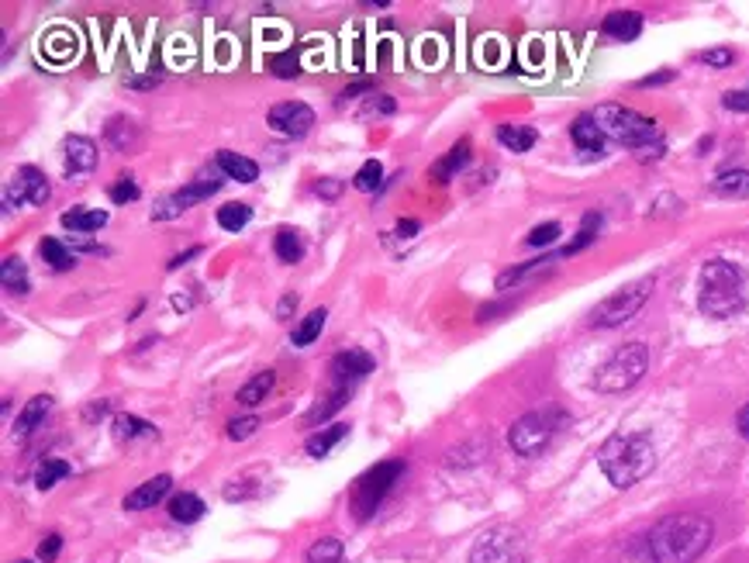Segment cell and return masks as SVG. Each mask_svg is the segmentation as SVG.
I'll return each instance as SVG.
<instances>
[{
  "label": "cell",
  "mask_w": 749,
  "mask_h": 563,
  "mask_svg": "<svg viewBox=\"0 0 749 563\" xmlns=\"http://www.w3.org/2000/svg\"><path fill=\"white\" fill-rule=\"evenodd\" d=\"M712 536L715 526L705 515H667V519H660L649 529V557H653V563H694L712 546Z\"/></svg>",
  "instance_id": "obj_1"
},
{
  "label": "cell",
  "mask_w": 749,
  "mask_h": 563,
  "mask_svg": "<svg viewBox=\"0 0 749 563\" xmlns=\"http://www.w3.org/2000/svg\"><path fill=\"white\" fill-rule=\"evenodd\" d=\"M591 118L598 121L601 135L611 142H618V146L632 149L642 163H649V159H660L663 156V135H660V125H656L653 118H646V114L625 108V104H598V108L591 111Z\"/></svg>",
  "instance_id": "obj_2"
},
{
  "label": "cell",
  "mask_w": 749,
  "mask_h": 563,
  "mask_svg": "<svg viewBox=\"0 0 749 563\" xmlns=\"http://www.w3.org/2000/svg\"><path fill=\"white\" fill-rule=\"evenodd\" d=\"M598 463L608 481L625 491L656 467V446L646 432H615L598 450Z\"/></svg>",
  "instance_id": "obj_3"
},
{
  "label": "cell",
  "mask_w": 749,
  "mask_h": 563,
  "mask_svg": "<svg viewBox=\"0 0 749 563\" xmlns=\"http://www.w3.org/2000/svg\"><path fill=\"white\" fill-rule=\"evenodd\" d=\"M698 308L708 318H732L746 308L743 270L729 260H708L698 277Z\"/></svg>",
  "instance_id": "obj_4"
},
{
  "label": "cell",
  "mask_w": 749,
  "mask_h": 563,
  "mask_svg": "<svg viewBox=\"0 0 749 563\" xmlns=\"http://www.w3.org/2000/svg\"><path fill=\"white\" fill-rule=\"evenodd\" d=\"M649 367V349L646 342H625L611 353L608 363H601L598 377H594V391L601 394H622L636 387Z\"/></svg>",
  "instance_id": "obj_5"
},
{
  "label": "cell",
  "mask_w": 749,
  "mask_h": 563,
  "mask_svg": "<svg viewBox=\"0 0 749 563\" xmlns=\"http://www.w3.org/2000/svg\"><path fill=\"white\" fill-rule=\"evenodd\" d=\"M653 284H656V277H639V280H632V284L618 287L615 294H608V298L591 311V325L594 329H615V325H625L629 318H636V311L649 301V294H653Z\"/></svg>",
  "instance_id": "obj_6"
},
{
  "label": "cell",
  "mask_w": 749,
  "mask_h": 563,
  "mask_svg": "<svg viewBox=\"0 0 749 563\" xmlns=\"http://www.w3.org/2000/svg\"><path fill=\"white\" fill-rule=\"evenodd\" d=\"M529 560V543L515 526H491L480 532L470 550V563H525Z\"/></svg>",
  "instance_id": "obj_7"
},
{
  "label": "cell",
  "mask_w": 749,
  "mask_h": 563,
  "mask_svg": "<svg viewBox=\"0 0 749 563\" xmlns=\"http://www.w3.org/2000/svg\"><path fill=\"white\" fill-rule=\"evenodd\" d=\"M563 425V412H529L508 429V443L518 456H539Z\"/></svg>",
  "instance_id": "obj_8"
},
{
  "label": "cell",
  "mask_w": 749,
  "mask_h": 563,
  "mask_svg": "<svg viewBox=\"0 0 749 563\" xmlns=\"http://www.w3.org/2000/svg\"><path fill=\"white\" fill-rule=\"evenodd\" d=\"M404 477V463L401 460H384L377 467H370L353 488V508L359 519H370L380 508V501L391 494V488Z\"/></svg>",
  "instance_id": "obj_9"
},
{
  "label": "cell",
  "mask_w": 749,
  "mask_h": 563,
  "mask_svg": "<svg viewBox=\"0 0 749 563\" xmlns=\"http://www.w3.org/2000/svg\"><path fill=\"white\" fill-rule=\"evenodd\" d=\"M52 194L49 180L38 166H21L14 180L4 187V211H14L18 204H45Z\"/></svg>",
  "instance_id": "obj_10"
},
{
  "label": "cell",
  "mask_w": 749,
  "mask_h": 563,
  "mask_svg": "<svg viewBox=\"0 0 749 563\" xmlns=\"http://www.w3.org/2000/svg\"><path fill=\"white\" fill-rule=\"evenodd\" d=\"M218 190H221V180H194V184H187V187L173 190V194L159 197V204L152 208V218H156V222H170V218L183 215V211L194 208V204L208 201V197L218 194Z\"/></svg>",
  "instance_id": "obj_11"
},
{
  "label": "cell",
  "mask_w": 749,
  "mask_h": 563,
  "mask_svg": "<svg viewBox=\"0 0 749 563\" xmlns=\"http://www.w3.org/2000/svg\"><path fill=\"white\" fill-rule=\"evenodd\" d=\"M315 125V111L308 108L304 101H284V104H273L270 108V128L287 139H301V135L311 132Z\"/></svg>",
  "instance_id": "obj_12"
},
{
  "label": "cell",
  "mask_w": 749,
  "mask_h": 563,
  "mask_svg": "<svg viewBox=\"0 0 749 563\" xmlns=\"http://www.w3.org/2000/svg\"><path fill=\"white\" fill-rule=\"evenodd\" d=\"M328 374H332L335 387H349L356 380H363L366 374H373V356L363 353V349H342L328 363Z\"/></svg>",
  "instance_id": "obj_13"
},
{
  "label": "cell",
  "mask_w": 749,
  "mask_h": 563,
  "mask_svg": "<svg viewBox=\"0 0 749 563\" xmlns=\"http://www.w3.org/2000/svg\"><path fill=\"white\" fill-rule=\"evenodd\" d=\"M63 159H66V173L70 177H80V173H90L97 166V146L87 135H70L63 146Z\"/></svg>",
  "instance_id": "obj_14"
},
{
  "label": "cell",
  "mask_w": 749,
  "mask_h": 563,
  "mask_svg": "<svg viewBox=\"0 0 749 563\" xmlns=\"http://www.w3.org/2000/svg\"><path fill=\"white\" fill-rule=\"evenodd\" d=\"M170 488H173V477H170V474L152 477V481L139 484V488L128 494V498H125V508H128V512H142V508L159 505V501H163L166 494H170Z\"/></svg>",
  "instance_id": "obj_15"
},
{
  "label": "cell",
  "mask_w": 749,
  "mask_h": 563,
  "mask_svg": "<svg viewBox=\"0 0 749 563\" xmlns=\"http://www.w3.org/2000/svg\"><path fill=\"white\" fill-rule=\"evenodd\" d=\"M570 139H573V146H577L580 152H587V156H598V152H605V135H601L598 121H594L591 114H580V118L573 121Z\"/></svg>",
  "instance_id": "obj_16"
},
{
  "label": "cell",
  "mask_w": 749,
  "mask_h": 563,
  "mask_svg": "<svg viewBox=\"0 0 749 563\" xmlns=\"http://www.w3.org/2000/svg\"><path fill=\"white\" fill-rule=\"evenodd\" d=\"M218 170L225 173L228 180H239V184H256V180H259V166L252 163L249 156H242V152H232V149H221L218 152Z\"/></svg>",
  "instance_id": "obj_17"
},
{
  "label": "cell",
  "mask_w": 749,
  "mask_h": 563,
  "mask_svg": "<svg viewBox=\"0 0 749 563\" xmlns=\"http://www.w3.org/2000/svg\"><path fill=\"white\" fill-rule=\"evenodd\" d=\"M470 152H473V146H470V139H463V142H456L453 149L446 152V156L439 159V163L432 166V180L435 184H449V180L456 177V173L463 170L466 163H470Z\"/></svg>",
  "instance_id": "obj_18"
},
{
  "label": "cell",
  "mask_w": 749,
  "mask_h": 563,
  "mask_svg": "<svg viewBox=\"0 0 749 563\" xmlns=\"http://www.w3.org/2000/svg\"><path fill=\"white\" fill-rule=\"evenodd\" d=\"M601 32L608 38H615V42H632V38H639L642 32V14L639 11H611L605 18V25H601Z\"/></svg>",
  "instance_id": "obj_19"
},
{
  "label": "cell",
  "mask_w": 749,
  "mask_h": 563,
  "mask_svg": "<svg viewBox=\"0 0 749 563\" xmlns=\"http://www.w3.org/2000/svg\"><path fill=\"white\" fill-rule=\"evenodd\" d=\"M52 408V398L49 394H35L32 401H28L25 408H21L18 422H14V436H32V432L38 429V425L45 422V415H49Z\"/></svg>",
  "instance_id": "obj_20"
},
{
  "label": "cell",
  "mask_w": 749,
  "mask_h": 563,
  "mask_svg": "<svg viewBox=\"0 0 749 563\" xmlns=\"http://www.w3.org/2000/svg\"><path fill=\"white\" fill-rule=\"evenodd\" d=\"M273 384H277V374H273V370H259V374H252L246 384L239 387V405H246V408L263 405L266 394L273 391Z\"/></svg>",
  "instance_id": "obj_21"
},
{
  "label": "cell",
  "mask_w": 749,
  "mask_h": 563,
  "mask_svg": "<svg viewBox=\"0 0 749 563\" xmlns=\"http://www.w3.org/2000/svg\"><path fill=\"white\" fill-rule=\"evenodd\" d=\"M712 190L718 197H729V201H743V197H749V170L736 166V170L718 173Z\"/></svg>",
  "instance_id": "obj_22"
},
{
  "label": "cell",
  "mask_w": 749,
  "mask_h": 563,
  "mask_svg": "<svg viewBox=\"0 0 749 563\" xmlns=\"http://www.w3.org/2000/svg\"><path fill=\"white\" fill-rule=\"evenodd\" d=\"M59 222H63V228H70V232H76V235H90V232H101V228L107 225V211L73 208V211H66Z\"/></svg>",
  "instance_id": "obj_23"
},
{
  "label": "cell",
  "mask_w": 749,
  "mask_h": 563,
  "mask_svg": "<svg viewBox=\"0 0 749 563\" xmlns=\"http://www.w3.org/2000/svg\"><path fill=\"white\" fill-rule=\"evenodd\" d=\"M553 263H556V256H539V260H529V263H522V266H511V270H504L501 277H498V291H511V287H518L522 280H529V277H535V273L549 270Z\"/></svg>",
  "instance_id": "obj_24"
},
{
  "label": "cell",
  "mask_w": 749,
  "mask_h": 563,
  "mask_svg": "<svg viewBox=\"0 0 749 563\" xmlns=\"http://www.w3.org/2000/svg\"><path fill=\"white\" fill-rule=\"evenodd\" d=\"M204 512H208V508H204V501L197 498L194 491H183V494H173V498H170V519L173 522L190 526V522H197Z\"/></svg>",
  "instance_id": "obj_25"
},
{
  "label": "cell",
  "mask_w": 749,
  "mask_h": 563,
  "mask_svg": "<svg viewBox=\"0 0 749 563\" xmlns=\"http://www.w3.org/2000/svg\"><path fill=\"white\" fill-rule=\"evenodd\" d=\"M0 280H4V291L18 294V298H25V294L32 291V280H28V270L18 256H7L4 266H0Z\"/></svg>",
  "instance_id": "obj_26"
},
{
  "label": "cell",
  "mask_w": 749,
  "mask_h": 563,
  "mask_svg": "<svg viewBox=\"0 0 749 563\" xmlns=\"http://www.w3.org/2000/svg\"><path fill=\"white\" fill-rule=\"evenodd\" d=\"M349 436V425H328V429L315 432V436L304 443V450H308V456H315V460H321V456H328L335 450V446L342 443V439Z\"/></svg>",
  "instance_id": "obj_27"
},
{
  "label": "cell",
  "mask_w": 749,
  "mask_h": 563,
  "mask_svg": "<svg viewBox=\"0 0 749 563\" xmlns=\"http://www.w3.org/2000/svg\"><path fill=\"white\" fill-rule=\"evenodd\" d=\"M273 253H277L280 263H301L304 256V242L297 228H280L277 239H273Z\"/></svg>",
  "instance_id": "obj_28"
},
{
  "label": "cell",
  "mask_w": 749,
  "mask_h": 563,
  "mask_svg": "<svg viewBox=\"0 0 749 563\" xmlns=\"http://www.w3.org/2000/svg\"><path fill=\"white\" fill-rule=\"evenodd\" d=\"M325 318H328V311L325 308H315L311 315H304L301 318V325L294 329V336H290V342H294L297 349H304V346H311L318 336H321V329H325Z\"/></svg>",
  "instance_id": "obj_29"
},
{
  "label": "cell",
  "mask_w": 749,
  "mask_h": 563,
  "mask_svg": "<svg viewBox=\"0 0 749 563\" xmlns=\"http://www.w3.org/2000/svg\"><path fill=\"white\" fill-rule=\"evenodd\" d=\"M38 253H42V260L52 266V270H73L76 266V253H70L66 249V242H59V239H42L38 242Z\"/></svg>",
  "instance_id": "obj_30"
},
{
  "label": "cell",
  "mask_w": 749,
  "mask_h": 563,
  "mask_svg": "<svg viewBox=\"0 0 749 563\" xmlns=\"http://www.w3.org/2000/svg\"><path fill=\"white\" fill-rule=\"evenodd\" d=\"M535 139H539L535 128H525V125H501L498 128V142L511 152H529L535 146Z\"/></svg>",
  "instance_id": "obj_31"
},
{
  "label": "cell",
  "mask_w": 749,
  "mask_h": 563,
  "mask_svg": "<svg viewBox=\"0 0 749 563\" xmlns=\"http://www.w3.org/2000/svg\"><path fill=\"white\" fill-rule=\"evenodd\" d=\"M598 228H601V211H587V215H584V222H580L577 239H573L570 246H563V249H560V256H573V253H580V249H587L594 239H598Z\"/></svg>",
  "instance_id": "obj_32"
},
{
  "label": "cell",
  "mask_w": 749,
  "mask_h": 563,
  "mask_svg": "<svg viewBox=\"0 0 749 563\" xmlns=\"http://www.w3.org/2000/svg\"><path fill=\"white\" fill-rule=\"evenodd\" d=\"M346 550H342V539L339 536H321L315 546L308 550L304 563H342Z\"/></svg>",
  "instance_id": "obj_33"
},
{
  "label": "cell",
  "mask_w": 749,
  "mask_h": 563,
  "mask_svg": "<svg viewBox=\"0 0 749 563\" xmlns=\"http://www.w3.org/2000/svg\"><path fill=\"white\" fill-rule=\"evenodd\" d=\"M156 432V425L152 422H145V418H139V415H118L114 418V436L118 439H142V436H152Z\"/></svg>",
  "instance_id": "obj_34"
},
{
  "label": "cell",
  "mask_w": 749,
  "mask_h": 563,
  "mask_svg": "<svg viewBox=\"0 0 749 563\" xmlns=\"http://www.w3.org/2000/svg\"><path fill=\"white\" fill-rule=\"evenodd\" d=\"M66 477H70V463H66V460H45V463H38V470H35L38 491L56 488V484L66 481Z\"/></svg>",
  "instance_id": "obj_35"
},
{
  "label": "cell",
  "mask_w": 749,
  "mask_h": 563,
  "mask_svg": "<svg viewBox=\"0 0 749 563\" xmlns=\"http://www.w3.org/2000/svg\"><path fill=\"white\" fill-rule=\"evenodd\" d=\"M104 135H107V142H111V146L118 149V152H128V149L135 146V142H139V132H135V125L128 118H114L111 125H107Z\"/></svg>",
  "instance_id": "obj_36"
},
{
  "label": "cell",
  "mask_w": 749,
  "mask_h": 563,
  "mask_svg": "<svg viewBox=\"0 0 749 563\" xmlns=\"http://www.w3.org/2000/svg\"><path fill=\"white\" fill-rule=\"evenodd\" d=\"M252 222V208L249 204H239V201H232V204H225V208H218V225L225 228V232H242Z\"/></svg>",
  "instance_id": "obj_37"
},
{
  "label": "cell",
  "mask_w": 749,
  "mask_h": 563,
  "mask_svg": "<svg viewBox=\"0 0 749 563\" xmlns=\"http://www.w3.org/2000/svg\"><path fill=\"white\" fill-rule=\"evenodd\" d=\"M346 401H349V387H335V391L328 394L325 401H318V405L311 408V412H308V422H311V425H315V422H325V418L339 412V408L346 405Z\"/></svg>",
  "instance_id": "obj_38"
},
{
  "label": "cell",
  "mask_w": 749,
  "mask_h": 563,
  "mask_svg": "<svg viewBox=\"0 0 749 563\" xmlns=\"http://www.w3.org/2000/svg\"><path fill=\"white\" fill-rule=\"evenodd\" d=\"M380 180H384V166H380L377 159H366V163L356 170L353 187H356V190H363V194H370V190H377V187H380Z\"/></svg>",
  "instance_id": "obj_39"
},
{
  "label": "cell",
  "mask_w": 749,
  "mask_h": 563,
  "mask_svg": "<svg viewBox=\"0 0 749 563\" xmlns=\"http://www.w3.org/2000/svg\"><path fill=\"white\" fill-rule=\"evenodd\" d=\"M139 184H135V177H118V184L111 187V201L114 204H128V201H139Z\"/></svg>",
  "instance_id": "obj_40"
},
{
  "label": "cell",
  "mask_w": 749,
  "mask_h": 563,
  "mask_svg": "<svg viewBox=\"0 0 749 563\" xmlns=\"http://www.w3.org/2000/svg\"><path fill=\"white\" fill-rule=\"evenodd\" d=\"M270 70L280 76V80H290V76H297L301 73V63H297V56L294 52H280V56H273L270 59Z\"/></svg>",
  "instance_id": "obj_41"
},
{
  "label": "cell",
  "mask_w": 749,
  "mask_h": 563,
  "mask_svg": "<svg viewBox=\"0 0 749 563\" xmlns=\"http://www.w3.org/2000/svg\"><path fill=\"white\" fill-rule=\"evenodd\" d=\"M698 63L712 66V70H729V66L736 63V52H732V49H708V52H701V56H698Z\"/></svg>",
  "instance_id": "obj_42"
},
{
  "label": "cell",
  "mask_w": 749,
  "mask_h": 563,
  "mask_svg": "<svg viewBox=\"0 0 749 563\" xmlns=\"http://www.w3.org/2000/svg\"><path fill=\"white\" fill-rule=\"evenodd\" d=\"M556 239H560V225L546 222V225H535L525 242H529V246H553Z\"/></svg>",
  "instance_id": "obj_43"
},
{
  "label": "cell",
  "mask_w": 749,
  "mask_h": 563,
  "mask_svg": "<svg viewBox=\"0 0 749 563\" xmlns=\"http://www.w3.org/2000/svg\"><path fill=\"white\" fill-rule=\"evenodd\" d=\"M59 550H63V536H59V532H49V536H45L42 543H38V560H42V563H52V560L59 557Z\"/></svg>",
  "instance_id": "obj_44"
},
{
  "label": "cell",
  "mask_w": 749,
  "mask_h": 563,
  "mask_svg": "<svg viewBox=\"0 0 749 563\" xmlns=\"http://www.w3.org/2000/svg\"><path fill=\"white\" fill-rule=\"evenodd\" d=\"M256 429H259V418H256V415L235 418V422H228V439H249Z\"/></svg>",
  "instance_id": "obj_45"
},
{
  "label": "cell",
  "mask_w": 749,
  "mask_h": 563,
  "mask_svg": "<svg viewBox=\"0 0 749 563\" xmlns=\"http://www.w3.org/2000/svg\"><path fill=\"white\" fill-rule=\"evenodd\" d=\"M722 108H725V111L749 114V90H729V94L722 97Z\"/></svg>",
  "instance_id": "obj_46"
},
{
  "label": "cell",
  "mask_w": 749,
  "mask_h": 563,
  "mask_svg": "<svg viewBox=\"0 0 749 563\" xmlns=\"http://www.w3.org/2000/svg\"><path fill=\"white\" fill-rule=\"evenodd\" d=\"M377 83L373 80H356L353 87H346L342 90V97H339V104H346V101H353V97H359V94H366V90H373Z\"/></svg>",
  "instance_id": "obj_47"
},
{
  "label": "cell",
  "mask_w": 749,
  "mask_h": 563,
  "mask_svg": "<svg viewBox=\"0 0 749 563\" xmlns=\"http://www.w3.org/2000/svg\"><path fill=\"white\" fill-rule=\"evenodd\" d=\"M674 80V70H663V73H653V76H642L639 80V87L646 90V87H663V83H670Z\"/></svg>",
  "instance_id": "obj_48"
},
{
  "label": "cell",
  "mask_w": 749,
  "mask_h": 563,
  "mask_svg": "<svg viewBox=\"0 0 749 563\" xmlns=\"http://www.w3.org/2000/svg\"><path fill=\"white\" fill-rule=\"evenodd\" d=\"M418 232H422V225H418L415 218H401V222H397V235H401V239H415Z\"/></svg>",
  "instance_id": "obj_49"
},
{
  "label": "cell",
  "mask_w": 749,
  "mask_h": 563,
  "mask_svg": "<svg viewBox=\"0 0 749 563\" xmlns=\"http://www.w3.org/2000/svg\"><path fill=\"white\" fill-rule=\"evenodd\" d=\"M318 194L332 201V197H339V194H342V184H339V180H332V177H328V180H321V184H318Z\"/></svg>",
  "instance_id": "obj_50"
},
{
  "label": "cell",
  "mask_w": 749,
  "mask_h": 563,
  "mask_svg": "<svg viewBox=\"0 0 749 563\" xmlns=\"http://www.w3.org/2000/svg\"><path fill=\"white\" fill-rule=\"evenodd\" d=\"M194 256H201V246H190V249H187V253H180V256H173V260H170V263H166V270H180V266H183V263H187V260H194Z\"/></svg>",
  "instance_id": "obj_51"
},
{
  "label": "cell",
  "mask_w": 749,
  "mask_h": 563,
  "mask_svg": "<svg viewBox=\"0 0 749 563\" xmlns=\"http://www.w3.org/2000/svg\"><path fill=\"white\" fill-rule=\"evenodd\" d=\"M394 97H387V94H380V97H373V111H380V114H394Z\"/></svg>",
  "instance_id": "obj_52"
},
{
  "label": "cell",
  "mask_w": 749,
  "mask_h": 563,
  "mask_svg": "<svg viewBox=\"0 0 749 563\" xmlns=\"http://www.w3.org/2000/svg\"><path fill=\"white\" fill-rule=\"evenodd\" d=\"M736 429H739V436L749 443V405H743V412L736 415Z\"/></svg>",
  "instance_id": "obj_53"
},
{
  "label": "cell",
  "mask_w": 749,
  "mask_h": 563,
  "mask_svg": "<svg viewBox=\"0 0 749 563\" xmlns=\"http://www.w3.org/2000/svg\"><path fill=\"white\" fill-rule=\"evenodd\" d=\"M294 308H297V298H294V294H284V301L277 304V318H287Z\"/></svg>",
  "instance_id": "obj_54"
},
{
  "label": "cell",
  "mask_w": 749,
  "mask_h": 563,
  "mask_svg": "<svg viewBox=\"0 0 749 563\" xmlns=\"http://www.w3.org/2000/svg\"><path fill=\"white\" fill-rule=\"evenodd\" d=\"M107 412H111V401H94V408L87 412V422H94V418H104Z\"/></svg>",
  "instance_id": "obj_55"
},
{
  "label": "cell",
  "mask_w": 749,
  "mask_h": 563,
  "mask_svg": "<svg viewBox=\"0 0 749 563\" xmlns=\"http://www.w3.org/2000/svg\"><path fill=\"white\" fill-rule=\"evenodd\" d=\"M159 76H135V80H128V87H156Z\"/></svg>",
  "instance_id": "obj_56"
},
{
  "label": "cell",
  "mask_w": 749,
  "mask_h": 563,
  "mask_svg": "<svg viewBox=\"0 0 749 563\" xmlns=\"http://www.w3.org/2000/svg\"><path fill=\"white\" fill-rule=\"evenodd\" d=\"M18 563H32V560H18Z\"/></svg>",
  "instance_id": "obj_57"
}]
</instances>
